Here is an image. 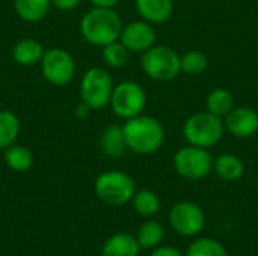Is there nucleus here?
I'll return each mask as SVG.
<instances>
[{
    "instance_id": "f257e3e1",
    "label": "nucleus",
    "mask_w": 258,
    "mask_h": 256,
    "mask_svg": "<svg viewBox=\"0 0 258 256\" xmlns=\"http://www.w3.org/2000/svg\"><path fill=\"white\" fill-rule=\"evenodd\" d=\"M122 26V20L115 9L92 6L80 20V33L88 44L103 48L119 39Z\"/></svg>"
},
{
    "instance_id": "f03ea898",
    "label": "nucleus",
    "mask_w": 258,
    "mask_h": 256,
    "mask_svg": "<svg viewBox=\"0 0 258 256\" xmlns=\"http://www.w3.org/2000/svg\"><path fill=\"white\" fill-rule=\"evenodd\" d=\"M127 148L139 155L157 152L165 142V128L162 122L148 115H139L127 119L122 125Z\"/></svg>"
},
{
    "instance_id": "7ed1b4c3",
    "label": "nucleus",
    "mask_w": 258,
    "mask_h": 256,
    "mask_svg": "<svg viewBox=\"0 0 258 256\" xmlns=\"http://www.w3.org/2000/svg\"><path fill=\"white\" fill-rule=\"evenodd\" d=\"M225 133L224 119L212 113L200 112L189 116L183 125V136L189 145L210 149L216 146Z\"/></svg>"
},
{
    "instance_id": "20e7f679",
    "label": "nucleus",
    "mask_w": 258,
    "mask_h": 256,
    "mask_svg": "<svg viewBox=\"0 0 258 256\" xmlns=\"http://www.w3.org/2000/svg\"><path fill=\"white\" fill-rule=\"evenodd\" d=\"M95 196L106 205L122 207L132 202L136 193L135 180L121 170H106L100 174L94 183Z\"/></svg>"
},
{
    "instance_id": "39448f33",
    "label": "nucleus",
    "mask_w": 258,
    "mask_h": 256,
    "mask_svg": "<svg viewBox=\"0 0 258 256\" xmlns=\"http://www.w3.org/2000/svg\"><path fill=\"white\" fill-rule=\"evenodd\" d=\"M181 56L168 45H153L141 57L144 74L156 81H169L181 72Z\"/></svg>"
},
{
    "instance_id": "423d86ee",
    "label": "nucleus",
    "mask_w": 258,
    "mask_h": 256,
    "mask_svg": "<svg viewBox=\"0 0 258 256\" xmlns=\"http://www.w3.org/2000/svg\"><path fill=\"white\" fill-rule=\"evenodd\" d=\"M113 78L107 69L92 66L85 71L80 80V100L92 110H101L110 104L113 94Z\"/></svg>"
},
{
    "instance_id": "0eeeda50",
    "label": "nucleus",
    "mask_w": 258,
    "mask_h": 256,
    "mask_svg": "<svg viewBox=\"0 0 258 256\" xmlns=\"http://www.w3.org/2000/svg\"><path fill=\"white\" fill-rule=\"evenodd\" d=\"M110 109L119 119H132L144 113L147 107L145 89L133 80H124L113 88Z\"/></svg>"
},
{
    "instance_id": "6e6552de",
    "label": "nucleus",
    "mask_w": 258,
    "mask_h": 256,
    "mask_svg": "<svg viewBox=\"0 0 258 256\" xmlns=\"http://www.w3.org/2000/svg\"><path fill=\"white\" fill-rule=\"evenodd\" d=\"M41 74L51 86H67L76 75L77 66L73 54L62 47L47 48L41 59Z\"/></svg>"
},
{
    "instance_id": "1a4fd4ad",
    "label": "nucleus",
    "mask_w": 258,
    "mask_h": 256,
    "mask_svg": "<svg viewBox=\"0 0 258 256\" xmlns=\"http://www.w3.org/2000/svg\"><path fill=\"white\" fill-rule=\"evenodd\" d=\"M175 172L190 181H198L206 178L213 170V157L209 149L187 145L180 148L174 155Z\"/></svg>"
},
{
    "instance_id": "9d476101",
    "label": "nucleus",
    "mask_w": 258,
    "mask_h": 256,
    "mask_svg": "<svg viewBox=\"0 0 258 256\" xmlns=\"http://www.w3.org/2000/svg\"><path fill=\"white\" fill-rule=\"evenodd\" d=\"M171 228L181 237H197L206 226V214L203 208L190 201L177 202L168 216Z\"/></svg>"
},
{
    "instance_id": "9b49d317",
    "label": "nucleus",
    "mask_w": 258,
    "mask_h": 256,
    "mask_svg": "<svg viewBox=\"0 0 258 256\" xmlns=\"http://www.w3.org/2000/svg\"><path fill=\"white\" fill-rule=\"evenodd\" d=\"M156 30L151 23L145 20H136L122 26L119 41L125 45L130 53H145L148 48L156 45Z\"/></svg>"
},
{
    "instance_id": "f8f14e48",
    "label": "nucleus",
    "mask_w": 258,
    "mask_h": 256,
    "mask_svg": "<svg viewBox=\"0 0 258 256\" xmlns=\"http://www.w3.org/2000/svg\"><path fill=\"white\" fill-rule=\"evenodd\" d=\"M225 131L237 139H249L258 133V113L252 107H234L224 118Z\"/></svg>"
},
{
    "instance_id": "ddd939ff",
    "label": "nucleus",
    "mask_w": 258,
    "mask_h": 256,
    "mask_svg": "<svg viewBox=\"0 0 258 256\" xmlns=\"http://www.w3.org/2000/svg\"><path fill=\"white\" fill-rule=\"evenodd\" d=\"M135 6L141 18L151 24L166 23L174 14V0H135Z\"/></svg>"
},
{
    "instance_id": "4468645a",
    "label": "nucleus",
    "mask_w": 258,
    "mask_h": 256,
    "mask_svg": "<svg viewBox=\"0 0 258 256\" xmlns=\"http://www.w3.org/2000/svg\"><path fill=\"white\" fill-rule=\"evenodd\" d=\"M45 53L42 44L33 38H23L17 41L11 50L14 62L20 66H33L41 63V59Z\"/></svg>"
},
{
    "instance_id": "2eb2a0df",
    "label": "nucleus",
    "mask_w": 258,
    "mask_h": 256,
    "mask_svg": "<svg viewBox=\"0 0 258 256\" xmlns=\"http://www.w3.org/2000/svg\"><path fill=\"white\" fill-rule=\"evenodd\" d=\"M100 149L109 158H121L125 154L128 148L122 125L110 124L103 130L100 136Z\"/></svg>"
},
{
    "instance_id": "dca6fc26",
    "label": "nucleus",
    "mask_w": 258,
    "mask_h": 256,
    "mask_svg": "<svg viewBox=\"0 0 258 256\" xmlns=\"http://www.w3.org/2000/svg\"><path fill=\"white\" fill-rule=\"evenodd\" d=\"M141 246L136 240V235L119 232L106 240L101 256H139Z\"/></svg>"
},
{
    "instance_id": "f3484780",
    "label": "nucleus",
    "mask_w": 258,
    "mask_h": 256,
    "mask_svg": "<svg viewBox=\"0 0 258 256\" xmlns=\"http://www.w3.org/2000/svg\"><path fill=\"white\" fill-rule=\"evenodd\" d=\"M213 170L216 175L228 183L239 181L245 174V164L236 154H221L213 160Z\"/></svg>"
},
{
    "instance_id": "a211bd4d",
    "label": "nucleus",
    "mask_w": 258,
    "mask_h": 256,
    "mask_svg": "<svg viewBox=\"0 0 258 256\" xmlns=\"http://www.w3.org/2000/svg\"><path fill=\"white\" fill-rule=\"evenodd\" d=\"M51 8V0H14V9L18 18L26 23L42 21Z\"/></svg>"
},
{
    "instance_id": "6ab92c4d",
    "label": "nucleus",
    "mask_w": 258,
    "mask_h": 256,
    "mask_svg": "<svg viewBox=\"0 0 258 256\" xmlns=\"http://www.w3.org/2000/svg\"><path fill=\"white\" fill-rule=\"evenodd\" d=\"M3 160L5 164L14 172H27L33 166L35 157L27 146L14 143L3 151Z\"/></svg>"
},
{
    "instance_id": "aec40b11",
    "label": "nucleus",
    "mask_w": 258,
    "mask_h": 256,
    "mask_svg": "<svg viewBox=\"0 0 258 256\" xmlns=\"http://www.w3.org/2000/svg\"><path fill=\"white\" fill-rule=\"evenodd\" d=\"M236 107L234 104V95L224 88L213 89L207 98H206V110L218 118H225L233 109Z\"/></svg>"
},
{
    "instance_id": "412c9836",
    "label": "nucleus",
    "mask_w": 258,
    "mask_h": 256,
    "mask_svg": "<svg viewBox=\"0 0 258 256\" xmlns=\"http://www.w3.org/2000/svg\"><path fill=\"white\" fill-rule=\"evenodd\" d=\"M21 124L18 116L11 110H0V149L5 151L17 143Z\"/></svg>"
},
{
    "instance_id": "4be33fe9",
    "label": "nucleus",
    "mask_w": 258,
    "mask_h": 256,
    "mask_svg": "<svg viewBox=\"0 0 258 256\" xmlns=\"http://www.w3.org/2000/svg\"><path fill=\"white\" fill-rule=\"evenodd\" d=\"M165 237V229L157 220H147L141 225L136 234V240L141 249H154L162 244Z\"/></svg>"
},
{
    "instance_id": "5701e85b",
    "label": "nucleus",
    "mask_w": 258,
    "mask_h": 256,
    "mask_svg": "<svg viewBox=\"0 0 258 256\" xmlns=\"http://www.w3.org/2000/svg\"><path fill=\"white\" fill-rule=\"evenodd\" d=\"M133 210L142 217H153L160 210V199L159 196L148 189L136 190L135 196L132 198Z\"/></svg>"
},
{
    "instance_id": "b1692460",
    "label": "nucleus",
    "mask_w": 258,
    "mask_h": 256,
    "mask_svg": "<svg viewBox=\"0 0 258 256\" xmlns=\"http://www.w3.org/2000/svg\"><path fill=\"white\" fill-rule=\"evenodd\" d=\"M128 56H130V51L125 48V45L119 39L113 41L101 48V57H103L104 63L115 69L125 66L128 62Z\"/></svg>"
},
{
    "instance_id": "393cba45",
    "label": "nucleus",
    "mask_w": 258,
    "mask_h": 256,
    "mask_svg": "<svg viewBox=\"0 0 258 256\" xmlns=\"http://www.w3.org/2000/svg\"><path fill=\"white\" fill-rule=\"evenodd\" d=\"M181 71L187 75H201L209 66V57L201 50H189L181 54Z\"/></svg>"
},
{
    "instance_id": "a878e982",
    "label": "nucleus",
    "mask_w": 258,
    "mask_h": 256,
    "mask_svg": "<svg viewBox=\"0 0 258 256\" xmlns=\"http://www.w3.org/2000/svg\"><path fill=\"white\" fill-rule=\"evenodd\" d=\"M184 256H228V253L218 240L201 237L190 243Z\"/></svg>"
},
{
    "instance_id": "bb28decb",
    "label": "nucleus",
    "mask_w": 258,
    "mask_h": 256,
    "mask_svg": "<svg viewBox=\"0 0 258 256\" xmlns=\"http://www.w3.org/2000/svg\"><path fill=\"white\" fill-rule=\"evenodd\" d=\"M80 3H82V0H51V6H54L56 9L63 11V12L77 9L80 6Z\"/></svg>"
},
{
    "instance_id": "cd10ccee",
    "label": "nucleus",
    "mask_w": 258,
    "mask_h": 256,
    "mask_svg": "<svg viewBox=\"0 0 258 256\" xmlns=\"http://www.w3.org/2000/svg\"><path fill=\"white\" fill-rule=\"evenodd\" d=\"M150 256H184L183 252L172 246H157L153 249Z\"/></svg>"
},
{
    "instance_id": "c85d7f7f",
    "label": "nucleus",
    "mask_w": 258,
    "mask_h": 256,
    "mask_svg": "<svg viewBox=\"0 0 258 256\" xmlns=\"http://www.w3.org/2000/svg\"><path fill=\"white\" fill-rule=\"evenodd\" d=\"M91 112H92V109H91L89 106H86L85 103L77 104L76 109H74V115H76L79 119H86V118L91 115Z\"/></svg>"
},
{
    "instance_id": "c756f323",
    "label": "nucleus",
    "mask_w": 258,
    "mask_h": 256,
    "mask_svg": "<svg viewBox=\"0 0 258 256\" xmlns=\"http://www.w3.org/2000/svg\"><path fill=\"white\" fill-rule=\"evenodd\" d=\"M89 2L94 8H112V9H115V6L119 3V0H89Z\"/></svg>"
}]
</instances>
